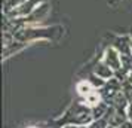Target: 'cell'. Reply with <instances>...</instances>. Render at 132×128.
I'll list each match as a JSON object with an SVG mask.
<instances>
[{"label": "cell", "instance_id": "obj_4", "mask_svg": "<svg viewBox=\"0 0 132 128\" xmlns=\"http://www.w3.org/2000/svg\"><path fill=\"white\" fill-rule=\"evenodd\" d=\"M101 60L107 64L108 67L113 69L114 72H119L122 69V55L113 45L105 46V49H104V52L101 55Z\"/></svg>", "mask_w": 132, "mask_h": 128}, {"label": "cell", "instance_id": "obj_5", "mask_svg": "<svg viewBox=\"0 0 132 128\" xmlns=\"http://www.w3.org/2000/svg\"><path fill=\"white\" fill-rule=\"evenodd\" d=\"M92 73H95L96 76H100V78L104 79V80H108V79H111V78L116 76V72H114L111 67H108L101 58L92 64Z\"/></svg>", "mask_w": 132, "mask_h": 128}, {"label": "cell", "instance_id": "obj_6", "mask_svg": "<svg viewBox=\"0 0 132 128\" xmlns=\"http://www.w3.org/2000/svg\"><path fill=\"white\" fill-rule=\"evenodd\" d=\"M114 48L119 51L120 54H132L131 48V36L129 34H123V36H116L113 39V42L110 43Z\"/></svg>", "mask_w": 132, "mask_h": 128}, {"label": "cell", "instance_id": "obj_13", "mask_svg": "<svg viewBox=\"0 0 132 128\" xmlns=\"http://www.w3.org/2000/svg\"><path fill=\"white\" fill-rule=\"evenodd\" d=\"M27 128H37V127H27Z\"/></svg>", "mask_w": 132, "mask_h": 128}, {"label": "cell", "instance_id": "obj_2", "mask_svg": "<svg viewBox=\"0 0 132 128\" xmlns=\"http://www.w3.org/2000/svg\"><path fill=\"white\" fill-rule=\"evenodd\" d=\"M90 122H94L92 107L83 101H74L64 112V115L58 119H55L54 124L56 125V128H61L64 125H83V127H86Z\"/></svg>", "mask_w": 132, "mask_h": 128}, {"label": "cell", "instance_id": "obj_10", "mask_svg": "<svg viewBox=\"0 0 132 128\" xmlns=\"http://www.w3.org/2000/svg\"><path fill=\"white\" fill-rule=\"evenodd\" d=\"M123 2H126V0H107V5L111 7H117L119 5H122Z\"/></svg>", "mask_w": 132, "mask_h": 128}, {"label": "cell", "instance_id": "obj_3", "mask_svg": "<svg viewBox=\"0 0 132 128\" xmlns=\"http://www.w3.org/2000/svg\"><path fill=\"white\" fill-rule=\"evenodd\" d=\"M42 2H45V0H27V2L21 3L19 6L13 7L12 11H9L7 13H3V15H5L6 18H11V19L24 18V17H28V15H30Z\"/></svg>", "mask_w": 132, "mask_h": 128}, {"label": "cell", "instance_id": "obj_12", "mask_svg": "<svg viewBox=\"0 0 132 128\" xmlns=\"http://www.w3.org/2000/svg\"><path fill=\"white\" fill-rule=\"evenodd\" d=\"M129 36H131V48H132V27H131V31H129Z\"/></svg>", "mask_w": 132, "mask_h": 128}, {"label": "cell", "instance_id": "obj_7", "mask_svg": "<svg viewBox=\"0 0 132 128\" xmlns=\"http://www.w3.org/2000/svg\"><path fill=\"white\" fill-rule=\"evenodd\" d=\"M28 45H31V43L30 42H21V40H16V39H15V42H13L12 45H9L7 48H3V51H2V58L6 60L11 55H15V54H18V52H21V51L24 48H27Z\"/></svg>", "mask_w": 132, "mask_h": 128}, {"label": "cell", "instance_id": "obj_11", "mask_svg": "<svg viewBox=\"0 0 132 128\" xmlns=\"http://www.w3.org/2000/svg\"><path fill=\"white\" fill-rule=\"evenodd\" d=\"M61 128H86V127H83V125H64Z\"/></svg>", "mask_w": 132, "mask_h": 128}, {"label": "cell", "instance_id": "obj_9", "mask_svg": "<svg viewBox=\"0 0 132 128\" xmlns=\"http://www.w3.org/2000/svg\"><path fill=\"white\" fill-rule=\"evenodd\" d=\"M86 79H88L90 84H92V86H94L95 89H101V88H104V85L107 84V80L101 79L100 76H96V74H95V73H92V72L89 73V76H88Z\"/></svg>", "mask_w": 132, "mask_h": 128}, {"label": "cell", "instance_id": "obj_8", "mask_svg": "<svg viewBox=\"0 0 132 128\" xmlns=\"http://www.w3.org/2000/svg\"><path fill=\"white\" fill-rule=\"evenodd\" d=\"M95 88L92 86V84H90L88 79H83L80 80V82H77V85H76V91H77V94L80 95V97H86L88 94H89L90 91H94Z\"/></svg>", "mask_w": 132, "mask_h": 128}, {"label": "cell", "instance_id": "obj_1", "mask_svg": "<svg viewBox=\"0 0 132 128\" xmlns=\"http://www.w3.org/2000/svg\"><path fill=\"white\" fill-rule=\"evenodd\" d=\"M64 27L60 24L55 25H25L19 30L13 31V36L16 40L21 42H39V40H51V42H60L61 37L64 36Z\"/></svg>", "mask_w": 132, "mask_h": 128}]
</instances>
